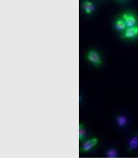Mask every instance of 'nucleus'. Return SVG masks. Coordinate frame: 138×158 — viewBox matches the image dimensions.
<instances>
[{
    "label": "nucleus",
    "mask_w": 138,
    "mask_h": 158,
    "mask_svg": "<svg viewBox=\"0 0 138 158\" xmlns=\"http://www.w3.org/2000/svg\"><path fill=\"white\" fill-rule=\"evenodd\" d=\"M84 136H85V131L84 129V127H83V125H80V127H79V139L81 141L84 140Z\"/></svg>",
    "instance_id": "obj_9"
},
{
    "label": "nucleus",
    "mask_w": 138,
    "mask_h": 158,
    "mask_svg": "<svg viewBox=\"0 0 138 158\" xmlns=\"http://www.w3.org/2000/svg\"><path fill=\"white\" fill-rule=\"evenodd\" d=\"M117 122H118V125L121 127L125 126L126 123H127V118L123 115H120L117 118Z\"/></svg>",
    "instance_id": "obj_8"
},
{
    "label": "nucleus",
    "mask_w": 138,
    "mask_h": 158,
    "mask_svg": "<svg viewBox=\"0 0 138 158\" xmlns=\"http://www.w3.org/2000/svg\"><path fill=\"white\" fill-rule=\"evenodd\" d=\"M129 149H134L138 146V137L134 136L129 142Z\"/></svg>",
    "instance_id": "obj_7"
},
{
    "label": "nucleus",
    "mask_w": 138,
    "mask_h": 158,
    "mask_svg": "<svg viewBox=\"0 0 138 158\" xmlns=\"http://www.w3.org/2000/svg\"><path fill=\"white\" fill-rule=\"evenodd\" d=\"M108 156H117V152L115 149H110L108 152Z\"/></svg>",
    "instance_id": "obj_10"
},
{
    "label": "nucleus",
    "mask_w": 138,
    "mask_h": 158,
    "mask_svg": "<svg viewBox=\"0 0 138 158\" xmlns=\"http://www.w3.org/2000/svg\"><path fill=\"white\" fill-rule=\"evenodd\" d=\"M115 28L118 31L124 32V31L126 29L127 26H126V23H125V22H124L123 19H118L116 22H115Z\"/></svg>",
    "instance_id": "obj_5"
},
{
    "label": "nucleus",
    "mask_w": 138,
    "mask_h": 158,
    "mask_svg": "<svg viewBox=\"0 0 138 158\" xmlns=\"http://www.w3.org/2000/svg\"><path fill=\"white\" fill-rule=\"evenodd\" d=\"M122 19L124 20L127 28L134 27L137 25V21H136V18H135L134 15H131V14H128V13L123 14L122 15Z\"/></svg>",
    "instance_id": "obj_1"
},
{
    "label": "nucleus",
    "mask_w": 138,
    "mask_h": 158,
    "mask_svg": "<svg viewBox=\"0 0 138 158\" xmlns=\"http://www.w3.org/2000/svg\"><path fill=\"white\" fill-rule=\"evenodd\" d=\"M87 59H88L91 63L96 65V66L101 64L100 56H99V55L94 50H91L88 52V55H87Z\"/></svg>",
    "instance_id": "obj_3"
},
{
    "label": "nucleus",
    "mask_w": 138,
    "mask_h": 158,
    "mask_svg": "<svg viewBox=\"0 0 138 158\" xmlns=\"http://www.w3.org/2000/svg\"><path fill=\"white\" fill-rule=\"evenodd\" d=\"M96 143H97L96 138H91L90 140L87 141V142L83 145L82 149H82V151H84V152H88V151L91 150V149H92L95 145H96Z\"/></svg>",
    "instance_id": "obj_4"
},
{
    "label": "nucleus",
    "mask_w": 138,
    "mask_h": 158,
    "mask_svg": "<svg viewBox=\"0 0 138 158\" xmlns=\"http://www.w3.org/2000/svg\"><path fill=\"white\" fill-rule=\"evenodd\" d=\"M83 7H84V11L87 13V14H91L92 11L95 10V6L91 3L89 1H85V2L83 3Z\"/></svg>",
    "instance_id": "obj_6"
},
{
    "label": "nucleus",
    "mask_w": 138,
    "mask_h": 158,
    "mask_svg": "<svg viewBox=\"0 0 138 158\" xmlns=\"http://www.w3.org/2000/svg\"><path fill=\"white\" fill-rule=\"evenodd\" d=\"M138 36V26H134V27L126 28V29L123 32L122 37L126 38V39H133L136 38Z\"/></svg>",
    "instance_id": "obj_2"
}]
</instances>
